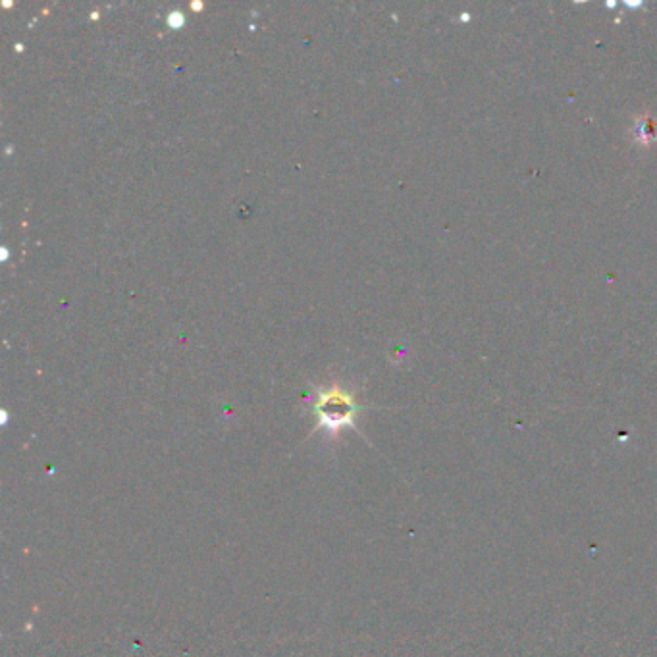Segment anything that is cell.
I'll use <instances>...</instances> for the list:
<instances>
[{"label":"cell","mask_w":657,"mask_h":657,"mask_svg":"<svg viewBox=\"0 0 657 657\" xmlns=\"http://www.w3.org/2000/svg\"><path fill=\"white\" fill-rule=\"evenodd\" d=\"M357 411L359 407L355 405L353 397L338 388L330 392H322L315 403L318 428H324L330 434H338L347 426H355Z\"/></svg>","instance_id":"1"},{"label":"cell","mask_w":657,"mask_h":657,"mask_svg":"<svg viewBox=\"0 0 657 657\" xmlns=\"http://www.w3.org/2000/svg\"><path fill=\"white\" fill-rule=\"evenodd\" d=\"M178 16H182L180 12H174V14H170V24H174V26H180V24H184V18H178Z\"/></svg>","instance_id":"2"}]
</instances>
